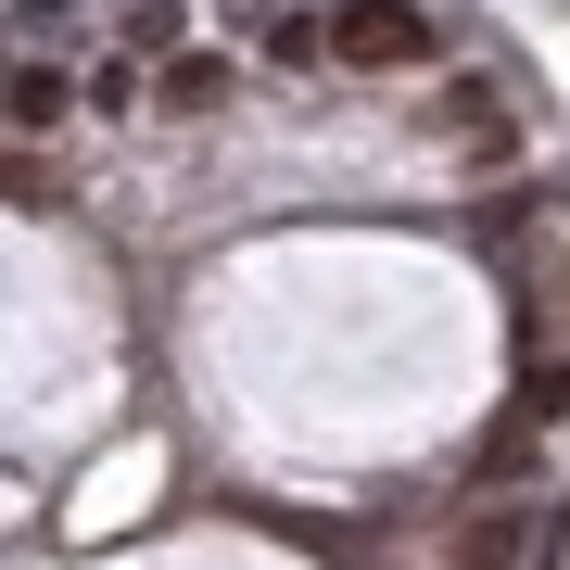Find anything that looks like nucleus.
I'll return each mask as SVG.
<instances>
[{"mask_svg":"<svg viewBox=\"0 0 570 570\" xmlns=\"http://www.w3.org/2000/svg\"><path fill=\"white\" fill-rule=\"evenodd\" d=\"M89 102L127 115V102H140V63H127V51H115V63H89Z\"/></svg>","mask_w":570,"mask_h":570,"instance_id":"39448f33","label":"nucleus"},{"mask_svg":"<svg viewBox=\"0 0 570 570\" xmlns=\"http://www.w3.org/2000/svg\"><path fill=\"white\" fill-rule=\"evenodd\" d=\"M317 51L355 63V77H393V63L431 51V13H419V0H343V13L317 26Z\"/></svg>","mask_w":570,"mask_h":570,"instance_id":"f257e3e1","label":"nucleus"},{"mask_svg":"<svg viewBox=\"0 0 570 570\" xmlns=\"http://www.w3.org/2000/svg\"><path fill=\"white\" fill-rule=\"evenodd\" d=\"M153 102H165V115H216V102H228V51H165Z\"/></svg>","mask_w":570,"mask_h":570,"instance_id":"7ed1b4c3","label":"nucleus"},{"mask_svg":"<svg viewBox=\"0 0 570 570\" xmlns=\"http://www.w3.org/2000/svg\"><path fill=\"white\" fill-rule=\"evenodd\" d=\"M532 228H546V254H532L520 266V317H532V343H558V330H570V204H546V216H532Z\"/></svg>","mask_w":570,"mask_h":570,"instance_id":"f03ea898","label":"nucleus"},{"mask_svg":"<svg viewBox=\"0 0 570 570\" xmlns=\"http://www.w3.org/2000/svg\"><path fill=\"white\" fill-rule=\"evenodd\" d=\"M0 115H13V127H51L63 115V77H51V63H13V77H0Z\"/></svg>","mask_w":570,"mask_h":570,"instance_id":"20e7f679","label":"nucleus"}]
</instances>
